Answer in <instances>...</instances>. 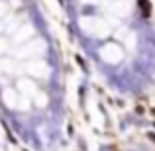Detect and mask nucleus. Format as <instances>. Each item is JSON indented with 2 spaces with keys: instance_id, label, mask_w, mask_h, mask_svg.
<instances>
[{
  "instance_id": "f257e3e1",
  "label": "nucleus",
  "mask_w": 155,
  "mask_h": 151,
  "mask_svg": "<svg viewBox=\"0 0 155 151\" xmlns=\"http://www.w3.org/2000/svg\"><path fill=\"white\" fill-rule=\"evenodd\" d=\"M0 114L34 151H51L61 140V63L30 0H0Z\"/></svg>"
}]
</instances>
